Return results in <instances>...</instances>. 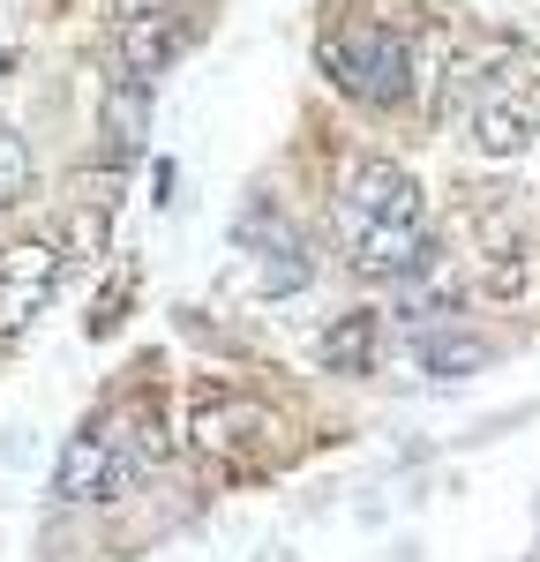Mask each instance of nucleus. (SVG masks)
<instances>
[{"instance_id": "f257e3e1", "label": "nucleus", "mask_w": 540, "mask_h": 562, "mask_svg": "<svg viewBox=\"0 0 540 562\" xmlns=\"http://www.w3.org/2000/svg\"><path fill=\"white\" fill-rule=\"evenodd\" d=\"M338 240H346V262L360 278L398 285L405 270L436 248L420 180L405 166H391V158H353L346 180H338Z\"/></svg>"}, {"instance_id": "f03ea898", "label": "nucleus", "mask_w": 540, "mask_h": 562, "mask_svg": "<svg viewBox=\"0 0 540 562\" xmlns=\"http://www.w3.org/2000/svg\"><path fill=\"white\" fill-rule=\"evenodd\" d=\"M458 128L481 158H518L540 128V68L526 45H488V60L458 68Z\"/></svg>"}, {"instance_id": "7ed1b4c3", "label": "nucleus", "mask_w": 540, "mask_h": 562, "mask_svg": "<svg viewBox=\"0 0 540 562\" xmlns=\"http://www.w3.org/2000/svg\"><path fill=\"white\" fill-rule=\"evenodd\" d=\"M315 60H323V76L360 98V105H398L405 90H413V45L391 31V23H330L323 45H315Z\"/></svg>"}, {"instance_id": "20e7f679", "label": "nucleus", "mask_w": 540, "mask_h": 562, "mask_svg": "<svg viewBox=\"0 0 540 562\" xmlns=\"http://www.w3.org/2000/svg\"><path fill=\"white\" fill-rule=\"evenodd\" d=\"M143 473V458H135V442L121 420H98V428L68 435V450H60V465H53V495L68 503V510H90V503H121Z\"/></svg>"}, {"instance_id": "39448f33", "label": "nucleus", "mask_w": 540, "mask_h": 562, "mask_svg": "<svg viewBox=\"0 0 540 562\" xmlns=\"http://www.w3.org/2000/svg\"><path fill=\"white\" fill-rule=\"evenodd\" d=\"M233 248H240L248 293H263V301H285V293H301V285L315 278V256H308V240H301V225L278 217L270 203H248V211H240Z\"/></svg>"}, {"instance_id": "423d86ee", "label": "nucleus", "mask_w": 540, "mask_h": 562, "mask_svg": "<svg viewBox=\"0 0 540 562\" xmlns=\"http://www.w3.org/2000/svg\"><path fill=\"white\" fill-rule=\"evenodd\" d=\"M188 442H195L203 458L248 465V458H263L270 442H278V413L256 405V397H240V390H211V397H195V413H188Z\"/></svg>"}, {"instance_id": "0eeeda50", "label": "nucleus", "mask_w": 540, "mask_h": 562, "mask_svg": "<svg viewBox=\"0 0 540 562\" xmlns=\"http://www.w3.org/2000/svg\"><path fill=\"white\" fill-rule=\"evenodd\" d=\"M53 285H60V248H53V240L8 248V256H0V338H23L31 315H45Z\"/></svg>"}, {"instance_id": "6e6552de", "label": "nucleus", "mask_w": 540, "mask_h": 562, "mask_svg": "<svg viewBox=\"0 0 540 562\" xmlns=\"http://www.w3.org/2000/svg\"><path fill=\"white\" fill-rule=\"evenodd\" d=\"M391 293H398V323L405 330H436V323H458V315H465V293H473V285H465V270H458L443 248H428Z\"/></svg>"}, {"instance_id": "1a4fd4ad", "label": "nucleus", "mask_w": 540, "mask_h": 562, "mask_svg": "<svg viewBox=\"0 0 540 562\" xmlns=\"http://www.w3.org/2000/svg\"><path fill=\"white\" fill-rule=\"evenodd\" d=\"M98 135H105V166H135L143 158V135H150V83L143 76H121V83L105 90Z\"/></svg>"}, {"instance_id": "9d476101", "label": "nucleus", "mask_w": 540, "mask_h": 562, "mask_svg": "<svg viewBox=\"0 0 540 562\" xmlns=\"http://www.w3.org/2000/svg\"><path fill=\"white\" fill-rule=\"evenodd\" d=\"M173 53H180V23L166 15V8H135L128 23H121V76H143V83H158Z\"/></svg>"}, {"instance_id": "9b49d317", "label": "nucleus", "mask_w": 540, "mask_h": 562, "mask_svg": "<svg viewBox=\"0 0 540 562\" xmlns=\"http://www.w3.org/2000/svg\"><path fill=\"white\" fill-rule=\"evenodd\" d=\"M315 360H323L330 375H368V368H375V315H368V307L338 315V323L315 338Z\"/></svg>"}, {"instance_id": "f8f14e48", "label": "nucleus", "mask_w": 540, "mask_h": 562, "mask_svg": "<svg viewBox=\"0 0 540 562\" xmlns=\"http://www.w3.org/2000/svg\"><path fill=\"white\" fill-rule=\"evenodd\" d=\"M413 368L450 383V375L488 368V346H481V338H465V330H450V323H436V330H413Z\"/></svg>"}, {"instance_id": "ddd939ff", "label": "nucleus", "mask_w": 540, "mask_h": 562, "mask_svg": "<svg viewBox=\"0 0 540 562\" xmlns=\"http://www.w3.org/2000/svg\"><path fill=\"white\" fill-rule=\"evenodd\" d=\"M31 188V143L15 128H0V203H15Z\"/></svg>"}]
</instances>
